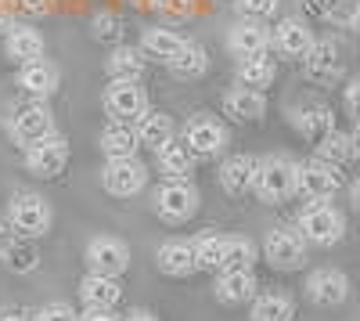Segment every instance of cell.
Wrapping results in <instances>:
<instances>
[{
    "label": "cell",
    "instance_id": "50",
    "mask_svg": "<svg viewBox=\"0 0 360 321\" xmlns=\"http://www.w3.org/2000/svg\"><path fill=\"white\" fill-rule=\"evenodd\" d=\"M353 149H356V156H360V127H356V134H353Z\"/></svg>",
    "mask_w": 360,
    "mask_h": 321
},
{
    "label": "cell",
    "instance_id": "9",
    "mask_svg": "<svg viewBox=\"0 0 360 321\" xmlns=\"http://www.w3.org/2000/svg\"><path fill=\"white\" fill-rule=\"evenodd\" d=\"M144 184H148V170H144V163H137V156L108 159L105 170H101V188L112 199H134V195L144 191Z\"/></svg>",
    "mask_w": 360,
    "mask_h": 321
},
{
    "label": "cell",
    "instance_id": "8",
    "mask_svg": "<svg viewBox=\"0 0 360 321\" xmlns=\"http://www.w3.org/2000/svg\"><path fill=\"white\" fill-rule=\"evenodd\" d=\"M69 156H72L69 137L51 134V137H44V141H37V144L25 149V170L33 173V177L47 181V177H58V173L69 166Z\"/></svg>",
    "mask_w": 360,
    "mask_h": 321
},
{
    "label": "cell",
    "instance_id": "11",
    "mask_svg": "<svg viewBox=\"0 0 360 321\" xmlns=\"http://www.w3.org/2000/svg\"><path fill=\"white\" fill-rule=\"evenodd\" d=\"M180 141L195 152V159H213L227 144V127L220 120H213V115H191V120L184 123Z\"/></svg>",
    "mask_w": 360,
    "mask_h": 321
},
{
    "label": "cell",
    "instance_id": "35",
    "mask_svg": "<svg viewBox=\"0 0 360 321\" xmlns=\"http://www.w3.org/2000/svg\"><path fill=\"white\" fill-rule=\"evenodd\" d=\"M256 264V242L245 235H231L224 246V268L220 271H252Z\"/></svg>",
    "mask_w": 360,
    "mask_h": 321
},
{
    "label": "cell",
    "instance_id": "4",
    "mask_svg": "<svg viewBox=\"0 0 360 321\" xmlns=\"http://www.w3.org/2000/svg\"><path fill=\"white\" fill-rule=\"evenodd\" d=\"M152 213L162 224H184L198 213V191L191 181H166L152 195Z\"/></svg>",
    "mask_w": 360,
    "mask_h": 321
},
{
    "label": "cell",
    "instance_id": "31",
    "mask_svg": "<svg viewBox=\"0 0 360 321\" xmlns=\"http://www.w3.org/2000/svg\"><path fill=\"white\" fill-rule=\"evenodd\" d=\"M274 76H278V65H274V58H266V54L242 58V62H238V80H242V87H252V91L270 87Z\"/></svg>",
    "mask_w": 360,
    "mask_h": 321
},
{
    "label": "cell",
    "instance_id": "42",
    "mask_svg": "<svg viewBox=\"0 0 360 321\" xmlns=\"http://www.w3.org/2000/svg\"><path fill=\"white\" fill-rule=\"evenodd\" d=\"M15 239H18V235H15V227L8 224V217H0V260H4V253L11 249Z\"/></svg>",
    "mask_w": 360,
    "mask_h": 321
},
{
    "label": "cell",
    "instance_id": "20",
    "mask_svg": "<svg viewBox=\"0 0 360 321\" xmlns=\"http://www.w3.org/2000/svg\"><path fill=\"white\" fill-rule=\"evenodd\" d=\"M155 163H159V173L166 181H188L191 173H195V152L188 149L184 141H169V144H162V149L155 152Z\"/></svg>",
    "mask_w": 360,
    "mask_h": 321
},
{
    "label": "cell",
    "instance_id": "30",
    "mask_svg": "<svg viewBox=\"0 0 360 321\" xmlns=\"http://www.w3.org/2000/svg\"><path fill=\"white\" fill-rule=\"evenodd\" d=\"M249 317L252 321H292L295 317V303L285 293H263V296H252Z\"/></svg>",
    "mask_w": 360,
    "mask_h": 321
},
{
    "label": "cell",
    "instance_id": "6",
    "mask_svg": "<svg viewBox=\"0 0 360 321\" xmlns=\"http://www.w3.org/2000/svg\"><path fill=\"white\" fill-rule=\"evenodd\" d=\"M101 108L115 123H134L137 115L148 108L141 80H108L105 94H101Z\"/></svg>",
    "mask_w": 360,
    "mask_h": 321
},
{
    "label": "cell",
    "instance_id": "44",
    "mask_svg": "<svg viewBox=\"0 0 360 321\" xmlns=\"http://www.w3.org/2000/svg\"><path fill=\"white\" fill-rule=\"evenodd\" d=\"M127 321H159V317H155L152 310H130V314H127Z\"/></svg>",
    "mask_w": 360,
    "mask_h": 321
},
{
    "label": "cell",
    "instance_id": "25",
    "mask_svg": "<svg viewBox=\"0 0 360 321\" xmlns=\"http://www.w3.org/2000/svg\"><path fill=\"white\" fill-rule=\"evenodd\" d=\"M256 296V275L252 271H217V300L227 307L249 303Z\"/></svg>",
    "mask_w": 360,
    "mask_h": 321
},
{
    "label": "cell",
    "instance_id": "23",
    "mask_svg": "<svg viewBox=\"0 0 360 321\" xmlns=\"http://www.w3.org/2000/svg\"><path fill=\"white\" fill-rule=\"evenodd\" d=\"M292 127L303 134L307 141H321L328 130H335V115H332V108L321 105V101H307V105H299L292 112Z\"/></svg>",
    "mask_w": 360,
    "mask_h": 321
},
{
    "label": "cell",
    "instance_id": "34",
    "mask_svg": "<svg viewBox=\"0 0 360 321\" xmlns=\"http://www.w3.org/2000/svg\"><path fill=\"white\" fill-rule=\"evenodd\" d=\"M317 159L332 163V166H342V163L356 159V149H353V134H346V130H328V134L317 141Z\"/></svg>",
    "mask_w": 360,
    "mask_h": 321
},
{
    "label": "cell",
    "instance_id": "12",
    "mask_svg": "<svg viewBox=\"0 0 360 321\" xmlns=\"http://www.w3.org/2000/svg\"><path fill=\"white\" fill-rule=\"evenodd\" d=\"M54 134V115H51V108L44 105V101H25V105H18L15 108V115H11V137L18 141V144H37V141H44V137H51Z\"/></svg>",
    "mask_w": 360,
    "mask_h": 321
},
{
    "label": "cell",
    "instance_id": "40",
    "mask_svg": "<svg viewBox=\"0 0 360 321\" xmlns=\"http://www.w3.org/2000/svg\"><path fill=\"white\" fill-rule=\"evenodd\" d=\"M79 314L69 307V303H44L37 314H33V321H76Z\"/></svg>",
    "mask_w": 360,
    "mask_h": 321
},
{
    "label": "cell",
    "instance_id": "27",
    "mask_svg": "<svg viewBox=\"0 0 360 321\" xmlns=\"http://www.w3.org/2000/svg\"><path fill=\"white\" fill-rule=\"evenodd\" d=\"M98 144H101L105 159H130V156H137V149H141L137 134H134V123H115V120L101 130Z\"/></svg>",
    "mask_w": 360,
    "mask_h": 321
},
{
    "label": "cell",
    "instance_id": "1",
    "mask_svg": "<svg viewBox=\"0 0 360 321\" xmlns=\"http://www.w3.org/2000/svg\"><path fill=\"white\" fill-rule=\"evenodd\" d=\"M8 224L15 227L18 239H44L51 224H54V210L44 195H33V191H18L11 202H8Z\"/></svg>",
    "mask_w": 360,
    "mask_h": 321
},
{
    "label": "cell",
    "instance_id": "2",
    "mask_svg": "<svg viewBox=\"0 0 360 321\" xmlns=\"http://www.w3.org/2000/svg\"><path fill=\"white\" fill-rule=\"evenodd\" d=\"M252 191L259 195V202H266V206H281V202H288L295 195V163L285 159V156L263 159L259 170H256Z\"/></svg>",
    "mask_w": 360,
    "mask_h": 321
},
{
    "label": "cell",
    "instance_id": "28",
    "mask_svg": "<svg viewBox=\"0 0 360 321\" xmlns=\"http://www.w3.org/2000/svg\"><path fill=\"white\" fill-rule=\"evenodd\" d=\"M144 65H148L144 51H141V47H123V44H119V47L105 58L108 80H141V76H144Z\"/></svg>",
    "mask_w": 360,
    "mask_h": 321
},
{
    "label": "cell",
    "instance_id": "47",
    "mask_svg": "<svg viewBox=\"0 0 360 321\" xmlns=\"http://www.w3.org/2000/svg\"><path fill=\"white\" fill-rule=\"evenodd\" d=\"M0 321H25V314H18V310H0Z\"/></svg>",
    "mask_w": 360,
    "mask_h": 321
},
{
    "label": "cell",
    "instance_id": "18",
    "mask_svg": "<svg viewBox=\"0 0 360 321\" xmlns=\"http://www.w3.org/2000/svg\"><path fill=\"white\" fill-rule=\"evenodd\" d=\"M256 170H259L256 156H231V159H224V166H220V188L227 195H249L252 184H256Z\"/></svg>",
    "mask_w": 360,
    "mask_h": 321
},
{
    "label": "cell",
    "instance_id": "14",
    "mask_svg": "<svg viewBox=\"0 0 360 321\" xmlns=\"http://www.w3.org/2000/svg\"><path fill=\"white\" fill-rule=\"evenodd\" d=\"M307 296L317 307H339L349 296V278L335 268H321L307 278Z\"/></svg>",
    "mask_w": 360,
    "mask_h": 321
},
{
    "label": "cell",
    "instance_id": "7",
    "mask_svg": "<svg viewBox=\"0 0 360 321\" xmlns=\"http://www.w3.org/2000/svg\"><path fill=\"white\" fill-rule=\"evenodd\" d=\"M263 256H266L270 268L295 271V268L307 264V239L299 235L295 227H274V231H266V239H263Z\"/></svg>",
    "mask_w": 360,
    "mask_h": 321
},
{
    "label": "cell",
    "instance_id": "45",
    "mask_svg": "<svg viewBox=\"0 0 360 321\" xmlns=\"http://www.w3.org/2000/svg\"><path fill=\"white\" fill-rule=\"evenodd\" d=\"M8 25H11V11H8V4H4V0H0V33H4Z\"/></svg>",
    "mask_w": 360,
    "mask_h": 321
},
{
    "label": "cell",
    "instance_id": "33",
    "mask_svg": "<svg viewBox=\"0 0 360 321\" xmlns=\"http://www.w3.org/2000/svg\"><path fill=\"white\" fill-rule=\"evenodd\" d=\"M184 47V37L176 33V29H144V37H141V51L144 54H152L159 58V62H169V58Z\"/></svg>",
    "mask_w": 360,
    "mask_h": 321
},
{
    "label": "cell",
    "instance_id": "26",
    "mask_svg": "<svg viewBox=\"0 0 360 321\" xmlns=\"http://www.w3.org/2000/svg\"><path fill=\"white\" fill-rule=\"evenodd\" d=\"M4 54H8V62H15V65H25V62L44 58V37H40V29H33V25L11 29L8 40H4Z\"/></svg>",
    "mask_w": 360,
    "mask_h": 321
},
{
    "label": "cell",
    "instance_id": "32",
    "mask_svg": "<svg viewBox=\"0 0 360 321\" xmlns=\"http://www.w3.org/2000/svg\"><path fill=\"white\" fill-rule=\"evenodd\" d=\"M224 246H227V235H217V231H205L191 242L195 249V268L198 271H220L224 268Z\"/></svg>",
    "mask_w": 360,
    "mask_h": 321
},
{
    "label": "cell",
    "instance_id": "36",
    "mask_svg": "<svg viewBox=\"0 0 360 321\" xmlns=\"http://www.w3.org/2000/svg\"><path fill=\"white\" fill-rule=\"evenodd\" d=\"M11 275H33L37 271V264H40V253H37V246H33V239H15L11 242V249L4 253V260H0Z\"/></svg>",
    "mask_w": 360,
    "mask_h": 321
},
{
    "label": "cell",
    "instance_id": "10",
    "mask_svg": "<svg viewBox=\"0 0 360 321\" xmlns=\"http://www.w3.org/2000/svg\"><path fill=\"white\" fill-rule=\"evenodd\" d=\"M86 268L90 275H108V278H123L130 271V246L123 239L98 235L86 246Z\"/></svg>",
    "mask_w": 360,
    "mask_h": 321
},
{
    "label": "cell",
    "instance_id": "48",
    "mask_svg": "<svg viewBox=\"0 0 360 321\" xmlns=\"http://www.w3.org/2000/svg\"><path fill=\"white\" fill-rule=\"evenodd\" d=\"M349 199H353V210L360 213V181H356V184L349 188Z\"/></svg>",
    "mask_w": 360,
    "mask_h": 321
},
{
    "label": "cell",
    "instance_id": "13",
    "mask_svg": "<svg viewBox=\"0 0 360 321\" xmlns=\"http://www.w3.org/2000/svg\"><path fill=\"white\" fill-rule=\"evenodd\" d=\"M299 62H303V76L310 83H335L342 76V54L332 40H321V44L314 40V47Z\"/></svg>",
    "mask_w": 360,
    "mask_h": 321
},
{
    "label": "cell",
    "instance_id": "43",
    "mask_svg": "<svg viewBox=\"0 0 360 321\" xmlns=\"http://www.w3.org/2000/svg\"><path fill=\"white\" fill-rule=\"evenodd\" d=\"M76 321H119V317H115L112 310H94V307H86Z\"/></svg>",
    "mask_w": 360,
    "mask_h": 321
},
{
    "label": "cell",
    "instance_id": "21",
    "mask_svg": "<svg viewBox=\"0 0 360 321\" xmlns=\"http://www.w3.org/2000/svg\"><path fill=\"white\" fill-rule=\"evenodd\" d=\"M224 112L234 123H256L266 112V98L263 91H252V87H234V91L224 94Z\"/></svg>",
    "mask_w": 360,
    "mask_h": 321
},
{
    "label": "cell",
    "instance_id": "3",
    "mask_svg": "<svg viewBox=\"0 0 360 321\" xmlns=\"http://www.w3.org/2000/svg\"><path fill=\"white\" fill-rule=\"evenodd\" d=\"M295 231L310 246H335L346 235V220H342V213L335 206H328V202H310V206L299 213Z\"/></svg>",
    "mask_w": 360,
    "mask_h": 321
},
{
    "label": "cell",
    "instance_id": "22",
    "mask_svg": "<svg viewBox=\"0 0 360 321\" xmlns=\"http://www.w3.org/2000/svg\"><path fill=\"white\" fill-rule=\"evenodd\" d=\"M270 44H274L285 58H303V54L314 47V33L307 29V22H299V18H281L278 29L270 33Z\"/></svg>",
    "mask_w": 360,
    "mask_h": 321
},
{
    "label": "cell",
    "instance_id": "5",
    "mask_svg": "<svg viewBox=\"0 0 360 321\" xmlns=\"http://www.w3.org/2000/svg\"><path fill=\"white\" fill-rule=\"evenodd\" d=\"M342 188V173L339 166L310 159V163H295V195H303L310 202H324Z\"/></svg>",
    "mask_w": 360,
    "mask_h": 321
},
{
    "label": "cell",
    "instance_id": "46",
    "mask_svg": "<svg viewBox=\"0 0 360 321\" xmlns=\"http://www.w3.org/2000/svg\"><path fill=\"white\" fill-rule=\"evenodd\" d=\"M346 22H349V25L356 29V33H360V0H356V8H353V11L346 15Z\"/></svg>",
    "mask_w": 360,
    "mask_h": 321
},
{
    "label": "cell",
    "instance_id": "51",
    "mask_svg": "<svg viewBox=\"0 0 360 321\" xmlns=\"http://www.w3.org/2000/svg\"><path fill=\"white\" fill-rule=\"evenodd\" d=\"M134 4H155V0H134Z\"/></svg>",
    "mask_w": 360,
    "mask_h": 321
},
{
    "label": "cell",
    "instance_id": "19",
    "mask_svg": "<svg viewBox=\"0 0 360 321\" xmlns=\"http://www.w3.org/2000/svg\"><path fill=\"white\" fill-rule=\"evenodd\" d=\"M155 268L166 275V278H188L195 275V249L191 242H180V239H169L155 249Z\"/></svg>",
    "mask_w": 360,
    "mask_h": 321
},
{
    "label": "cell",
    "instance_id": "29",
    "mask_svg": "<svg viewBox=\"0 0 360 321\" xmlns=\"http://www.w3.org/2000/svg\"><path fill=\"white\" fill-rule=\"evenodd\" d=\"M166 65H169V73H173L176 80H198V76H205V69H209V54H205L202 44L184 40V47H180Z\"/></svg>",
    "mask_w": 360,
    "mask_h": 321
},
{
    "label": "cell",
    "instance_id": "38",
    "mask_svg": "<svg viewBox=\"0 0 360 321\" xmlns=\"http://www.w3.org/2000/svg\"><path fill=\"white\" fill-rule=\"evenodd\" d=\"M94 37L98 40H105V44H119V37H123V25H119V18L115 15H98L94 18Z\"/></svg>",
    "mask_w": 360,
    "mask_h": 321
},
{
    "label": "cell",
    "instance_id": "16",
    "mask_svg": "<svg viewBox=\"0 0 360 321\" xmlns=\"http://www.w3.org/2000/svg\"><path fill=\"white\" fill-rule=\"evenodd\" d=\"M15 83H18V91H22V94H29V98H37V101H40V98H47V94L58 91V69H54L51 62H44V58H37V62L18 65Z\"/></svg>",
    "mask_w": 360,
    "mask_h": 321
},
{
    "label": "cell",
    "instance_id": "17",
    "mask_svg": "<svg viewBox=\"0 0 360 321\" xmlns=\"http://www.w3.org/2000/svg\"><path fill=\"white\" fill-rule=\"evenodd\" d=\"M79 300H83V307L112 310L119 300H123V282L108 278V275H86V278L79 282Z\"/></svg>",
    "mask_w": 360,
    "mask_h": 321
},
{
    "label": "cell",
    "instance_id": "49",
    "mask_svg": "<svg viewBox=\"0 0 360 321\" xmlns=\"http://www.w3.org/2000/svg\"><path fill=\"white\" fill-rule=\"evenodd\" d=\"M22 4H25V8H37V11H44V8H47L44 0H22Z\"/></svg>",
    "mask_w": 360,
    "mask_h": 321
},
{
    "label": "cell",
    "instance_id": "39",
    "mask_svg": "<svg viewBox=\"0 0 360 321\" xmlns=\"http://www.w3.org/2000/svg\"><path fill=\"white\" fill-rule=\"evenodd\" d=\"M299 4H303V11L310 18H339L342 0H299Z\"/></svg>",
    "mask_w": 360,
    "mask_h": 321
},
{
    "label": "cell",
    "instance_id": "41",
    "mask_svg": "<svg viewBox=\"0 0 360 321\" xmlns=\"http://www.w3.org/2000/svg\"><path fill=\"white\" fill-rule=\"evenodd\" d=\"M342 101H346V108H349V115H356L360 120V76L346 87V94H342Z\"/></svg>",
    "mask_w": 360,
    "mask_h": 321
},
{
    "label": "cell",
    "instance_id": "37",
    "mask_svg": "<svg viewBox=\"0 0 360 321\" xmlns=\"http://www.w3.org/2000/svg\"><path fill=\"white\" fill-rule=\"evenodd\" d=\"M278 4H281V0H234L238 15H242V18H252V22L270 18V15L278 11Z\"/></svg>",
    "mask_w": 360,
    "mask_h": 321
},
{
    "label": "cell",
    "instance_id": "24",
    "mask_svg": "<svg viewBox=\"0 0 360 321\" xmlns=\"http://www.w3.org/2000/svg\"><path fill=\"white\" fill-rule=\"evenodd\" d=\"M134 134H137V144L141 149H152V152H159L162 144H169L173 141V120L166 112H141L137 120H134Z\"/></svg>",
    "mask_w": 360,
    "mask_h": 321
},
{
    "label": "cell",
    "instance_id": "15",
    "mask_svg": "<svg viewBox=\"0 0 360 321\" xmlns=\"http://www.w3.org/2000/svg\"><path fill=\"white\" fill-rule=\"evenodd\" d=\"M227 47H231L234 58H256V54H266V47H270V33L263 29V22L242 18V22H234V25H231Z\"/></svg>",
    "mask_w": 360,
    "mask_h": 321
}]
</instances>
